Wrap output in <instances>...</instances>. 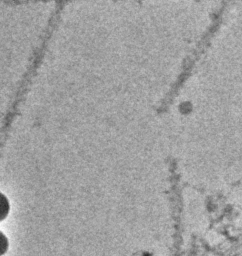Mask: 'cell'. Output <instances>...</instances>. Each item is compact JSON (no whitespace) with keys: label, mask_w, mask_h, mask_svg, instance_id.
Segmentation results:
<instances>
[{"label":"cell","mask_w":242,"mask_h":256,"mask_svg":"<svg viewBox=\"0 0 242 256\" xmlns=\"http://www.w3.org/2000/svg\"><path fill=\"white\" fill-rule=\"evenodd\" d=\"M7 249H8V239L6 235L0 231V256L6 253Z\"/></svg>","instance_id":"cell-2"},{"label":"cell","mask_w":242,"mask_h":256,"mask_svg":"<svg viewBox=\"0 0 242 256\" xmlns=\"http://www.w3.org/2000/svg\"><path fill=\"white\" fill-rule=\"evenodd\" d=\"M10 204L7 197L0 192V221L5 219L9 213Z\"/></svg>","instance_id":"cell-1"}]
</instances>
